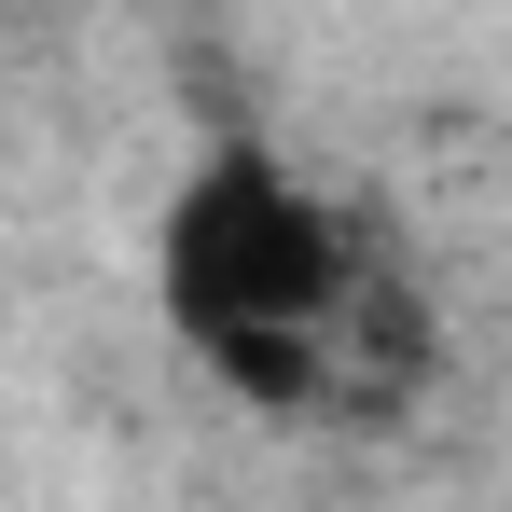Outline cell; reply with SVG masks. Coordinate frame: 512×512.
<instances>
[{"label": "cell", "instance_id": "6da1fadb", "mask_svg": "<svg viewBox=\"0 0 512 512\" xmlns=\"http://www.w3.org/2000/svg\"><path fill=\"white\" fill-rule=\"evenodd\" d=\"M153 305L167 333L263 416H319L346 374V305H360V236L333 222V194L277 167L263 139L194 153L153 236Z\"/></svg>", "mask_w": 512, "mask_h": 512}]
</instances>
